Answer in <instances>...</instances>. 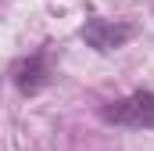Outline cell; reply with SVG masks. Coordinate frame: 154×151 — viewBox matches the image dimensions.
I'll return each instance as SVG.
<instances>
[{
    "mask_svg": "<svg viewBox=\"0 0 154 151\" xmlns=\"http://www.w3.org/2000/svg\"><path fill=\"white\" fill-rule=\"evenodd\" d=\"M100 119L125 130H154V90H133L118 101L100 104Z\"/></svg>",
    "mask_w": 154,
    "mask_h": 151,
    "instance_id": "cell-1",
    "label": "cell"
},
{
    "mask_svg": "<svg viewBox=\"0 0 154 151\" xmlns=\"http://www.w3.org/2000/svg\"><path fill=\"white\" fill-rule=\"evenodd\" d=\"M11 83H14V90L22 94V97H36L43 94L50 83H54V65H50V50L47 47H39L32 54H22V58H14L11 61Z\"/></svg>",
    "mask_w": 154,
    "mask_h": 151,
    "instance_id": "cell-2",
    "label": "cell"
},
{
    "mask_svg": "<svg viewBox=\"0 0 154 151\" xmlns=\"http://www.w3.org/2000/svg\"><path fill=\"white\" fill-rule=\"evenodd\" d=\"M136 33H140L136 22H122V18H115V22H111V18H86L82 29H79L82 43L93 47L97 54H111L118 47H125Z\"/></svg>",
    "mask_w": 154,
    "mask_h": 151,
    "instance_id": "cell-3",
    "label": "cell"
}]
</instances>
